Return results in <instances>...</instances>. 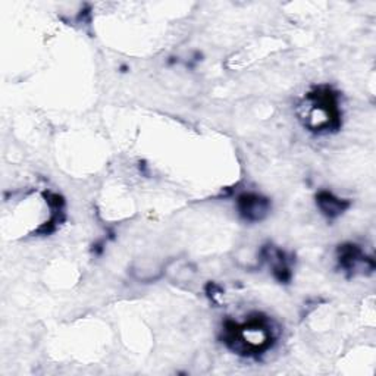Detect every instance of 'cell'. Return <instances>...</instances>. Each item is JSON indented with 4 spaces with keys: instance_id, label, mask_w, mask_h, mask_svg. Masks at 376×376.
Masks as SVG:
<instances>
[{
    "instance_id": "obj_2",
    "label": "cell",
    "mask_w": 376,
    "mask_h": 376,
    "mask_svg": "<svg viewBox=\"0 0 376 376\" xmlns=\"http://www.w3.org/2000/svg\"><path fill=\"white\" fill-rule=\"evenodd\" d=\"M316 204L319 211L328 218V219H336L341 216L350 206V201L333 196L329 192H321L316 196Z\"/></svg>"
},
{
    "instance_id": "obj_1",
    "label": "cell",
    "mask_w": 376,
    "mask_h": 376,
    "mask_svg": "<svg viewBox=\"0 0 376 376\" xmlns=\"http://www.w3.org/2000/svg\"><path fill=\"white\" fill-rule=\"evenodd\" d=\"M238 212L241 218L248 222H260L263 221L269 211H270V201L269 199L258 194V193H244L237 200Z\"/></svg>"
},
{
    "instance_id": "obj_3",
    "label": "cell",
    "mask_w": 376,
    "mask_h": 376,
    "mask_svg": "<svg viewBox=\"0 0 376 376\" xmlns=\"http://www.w3.org/2000/svg\"><path fill=\"white\" fill-rule=\"evenodd\" d=\"M133 272L138 281L148 282V281H155L162 275V267L150 262H141L134 266Z\"/></svg>"
}]
</instances>
